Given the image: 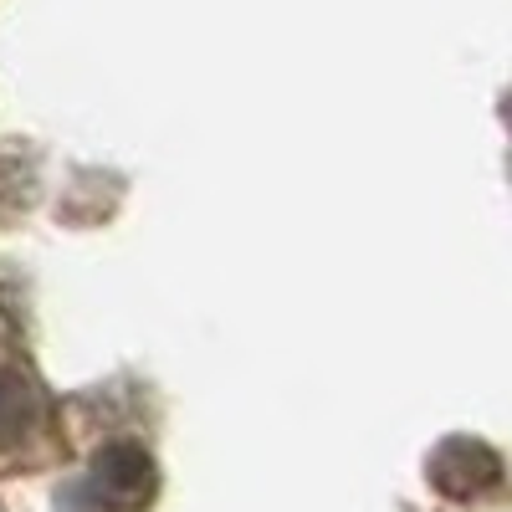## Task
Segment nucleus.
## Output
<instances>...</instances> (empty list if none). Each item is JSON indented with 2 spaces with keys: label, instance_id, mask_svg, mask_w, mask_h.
I'll return each instance as SVG.
<instances>
[{
  "label": "nucleus",
  "instance_id": "nucleus-1",
  "mask_svg": "<svg viewBox=\"0 0 512 512\" xmlns=\"http://www.w3.org/2000/svg\"><path fill=\"white\" fill-rule=\"evenodd\" d=\"M82 492L93 497V507L103 512H139L149 497H154V461L139 451V446H108L98 461L88 482H82Z\"/></svg>",
  "mask_w": 512,
  "mask_h": 512
},
{
  "label": "nucleus",
  "instance_id": "nucleus-2",
  "mask_svg": "<svg viewBox=\"0 0 512 512\" xmlns=\"http://www.w3.org/2000/svg\"><path fill=\"white\" fill-rule=\"evenodd\" d=\"M36 410H41V400H36L31 384L16 369H0V446L21 441L26 425L36 420Z\"/></svg>",
  "mask_w": 512,
  "mask_h": 512
}]
</instances>
